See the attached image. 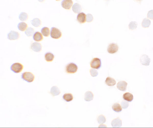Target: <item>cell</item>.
<instances>
[{"instance_id": "obj_1", "label": "cell", "mask_w": 153, "mask_h": 128, "mask_svg": "<svg viewBox=\"0 0 153 128\" xmlns=\"http://www.w3.org/2000/svg\"><path fill=\"white\" fill-rule=\"evenodd\" d=\"M50 35L52 38L58 39L62 36V33L57 28L52 27L51 29Z\"/></svg>"}, {"instance_id": "obj_2", "label": "cell", "mask_w": 153, "mask_h": 128, "mask_svg": "<svg viewBox=\"0 0 153 128\" xmlns=\"http://www.w3.org/2000/svg\"><path fill=\"white\" fill-rule=\"evenodd\" d=\"M21 77L22 79L28 83L33 82L35 79L33 74L29 72H25L23 73Z\"/></svg>"}, {"instance_id": "obj_3", "label": "cell", "mask_w": 153, "mask_h": 128, "mask_svg": "<svg viewBox=\"0 0 153 128\" xmlns=\"http://www.w3.org/2000/svg\"><path fill=\"white\" fill-rule=\"evenodd\" d=\"M78 67L77 65L73 63L68 64L66 66V71L68 73H74L77 71Z\"/></svg>"}, {"instance_id": "obj_4", "label": "cell", "mask_w": 153, "mask_h": 128, "mask_svg": "<svg viewBox=\"0 0 153 128\" xmlns=\"http://www.w3.org/2000/svg\"><path fill=\"white\" fill-rule=\"evenodd\" d=\"M90 66L92 68L98 69L101 66V60L97 58H94L91 62Z\"/></svg>"}, {"instance_id": "obj_5", "label": "cell", "mask_w": 153, "mask_h": 128, "mask_svg": "<svg viewBox=\"0 0 153 128\" xmlns=\"http://www.w3.org/2000/svg\"><path fill=\"white\" fill-rule=\"evenodd\" d=\"M23 68V66L21 64L16 63L13 64L11 66L10 69L14 72L18 73L22 71Z\"/></svg>"}, {"instance_id": "obj_6", "label": "cell", "mask_w": 153, "mask_h": 128, "mask_svg": "<svg viewBox=\"0 0 153 128\" xmlns=\"http://www.w3.org/2000/svg\"><path fill=\"white\" fill-rule=\"evenodd\" d=\"M119 47L117 44L112 43L109 45L107 51L109 53L113 54L116 53L118 50Z\"/></svg>"}, {"instance_id": "obj_7", "label": "cell", "mask_w": 153, "mask_h": 128, "mask_svg": "<svg viewBox=\"0 0 153 128\" xmlns=\"http://www.w3.org/2000/svg\"><path fill=\"white\" fill-rule=\"evenodd\" d=\"M19 37V33L16 31H11L7 34V38L9 40H15L18 39Z\"/></svg>"}, {"instance_id": "obj_8", "label": "cell", "mask_w": 153, "mask_h": 128, "mask_svg": "<svg viewBox=\"0 0 153 128\" xmlns=\"http://www.w3.org/2000/svg\"><path fill=\"white\" fill-rule=\"evenodd\" d=\"M140 62L143 65L148 66L150 65L151 59L148 56L144 55H142L141 57Z\"/></svg>"}, {"instance_id": "obj_9", "label": "cell", "mask_w": 153, "mask_h": 128, "mask_svg": "<svg viewBox=\"0 0 153 128\" xmlns=\"http://www.w3.org/2000/svg\"><path fill=\"white\" fill-rule=\"evenodd\" d=\"M73 4L71 0H63L61 3V5L64 8L69 10L71 8Z\"/></svg>"}, {"instance_id": "obj_10", "label": "cell", "mask_w": 153, "mask_h": 128, "mask_svg": "<svg viewBox=\"0 0 153 128\" xmlns=\"http://www.w3.org/2000/svg\"><path fill=\"white\" fill-rule=\"evenodd\" d=\"M128 84L124 81H121L119 82L117 85V88L122 91H126Z\"/></svg>"}, {"instance_id": "obj_11", "label": "cell", "mask_w": 153, "mask_h": 128, "mask_svg": "<svg viewBox=\"0 0 153 128\" xmlns=\"http://www.w3.org/2000/svg\"><path fill=\"white\" fill-rule=\"evenodd\" d=\"M31 48L34 51L38 52L41 50L42 46L40 43L37 42H35L32 43L31 46Z\"/></svg>"}, {"instance_id": "obj_12", "label": "cell", "mask_w": 153, "mask_h": 128, "mask_svg": "<svg viewBox=\"0 0 153 128\" xmlns=\"http://www.w3.org/2000/svg\"><path fill=\"white\" fill-rule=\"evenodd\" d=\"M122 121L119 118L114 119L111 123V125L113 128L120 127L122 126Z\"/></svg>"}, {"instance_id": "obj_13", "label": "cell", "mask_w": 153, "mask_h": 128, "mask_svg": "<svg viewBox=\"0 0 153 128\" xmlns=\"http://www.w3.org/2000/svg\"><path fill=\"white\" fill-rule=\"evenodd\" d=\"M86 15L84 13L79 14L77 17V20L80 23H85L86 21Z\"/></svg>"}, {"instance_id": "obj_14", "label": "cell", "mask_w": 153, "mask_h": 128, "mask_svg": "<svg viewBox=\"0 0 153 128\" xmlns=\"http://www.w3.org/2000/svg\"><path fill=\"white\" fill-rule=\"evenodd\" d=\"M106 85L109 86H112L115 85L116 82L115 80L110 77H107L105 81Z\"/></svg>"}, {"instance_id": "obj_15", "label": "cell", "mask_w": 153, "mask_h": 128, "mask_svg": "<svg viewBox=\"0 0 153 128\" xmlns=\"http://www.w3.org/2000/svg\"><path fill=\"white\" fill-rule=\"evenodd\" d=\"M33 39L34 40L36 41L40 42L43 40V37L40 32H37L34 35Z\"/></svg>"}, {"instance_id": "obj_16", "label": "cell", "mask_w": 153, "mask_h": 128, "mask_svg": "<svg viewBox=\"0 0 153 128\" xmlns=\"http://www.w3.org/2000/svg\"><path fill=\"white\" fill-rule=\"evenodd\" d=\"M50 92L53 96L58 95L60 93V90L56 86H53L51 88Z\"/></svg>"}, {"instance_id": "obj_17", "label": "cell", "mask_w": 153, "mask_h": 128, "mask_svg": "<svg viewBox=\"0 0 153 128\" xmlns=\"http://www.w3.org/2000/svg\"><path fill=\"white\" fill-rule=\"evenodd\" d=\"M123 99L129 102L132 101L134 99L133 96L132 94L129 93H125L123 95Z\"/></svg>"}, {"instance_id": "obj_18", "label": "cell", "mask_w": 153, "mask_h": 128, "mask_svg": "<svg viewBox=\"0 0 153 128\" xmlns=\"http://www.w3.org/2000/svg\"><path fill=\"white\" fill-rule=\"evenodd\" d=\"M72 10L74 12L76 13H79L82 10L81 6L78 3H75L73 6Z\"/></svg>"}, {"instance_id": "obj_19", "label": "cell", "mask_w": 153, "mask_h": 128, "mask_svg": "<svg viewBox=\"0 0 153 128\" xmlns=\"http://www.w3.org/2000/svg\"><path fill=\"white\" fill-rule=\"evenodd\" d=\"M94 98V95L92 92L87 91L85 94V100L87 101H90L93 100Z\"/></svg>"}, {"instance_id": "obj_20", "label": "cell", "mask_w": 153, "mask_h": 128, "mask_svg": "<svg viewBox=\"0 0 153 128\" xmlns=\"http://www.w3.org/2000/svg\"><path fill=\"white\" fill-rule=\"evenodd\" d=\"M54 57V56L53 54L50 52L47 53L45 55V59L48 62L52 61Z\"/></svg>"}, {"instance_id": "obj_21", "label": "cell", "mask_w": 153, "mask_h": 128, "mask_svg": "<svg viewBox=\"0 0 153 128\" xmlns=\"http://www.w3.org/2000/svg\"><path fill=\"white\" fill-rule=\"evenodd\" d=\"M63 98L64 100L67 102L72 101L73 99L72 95L71 93L65 94L63 95Z\"/></svg>"}, {"instance_id": "obj_22", "label": "cell", "mask_w": 153, "mask_h": 128, "mask_svg": "<svg viewBox=\"0 0 153 128\" xmlns=\"http://www.w3.org/2000/svg\"><path fill=\"white\" fill-rule=\"evenodd\" d=\"M112 108L113 110L116 112H120L122 109L120 105L118 103H115L113 105Z\"/></svg>"}, {"instance_id": "obj_23", "label": "cell", "mask_w": 153, "mask_h": 128, "mask_svg": "<svg viewBox=\"0 0 153 128\" xmlns=\"http://www.w3.org/2000/svg\"><path fill=\"white\" fill-rule=\"evenodd\" d=\"M32 25L35 27H39L41 24V21L40 19L38 18H34L31 21Z\"/></svg>"}, {"instance_id": "obj_24", "label": "cell", "mask_w": 153, "mask_h": 128, "mask_svg": "<svg viewBox=\"0 0 153 128\" xmlns=\"http://www.w3.org/2000/svg\"><path fill=\"white\" fill-rule=\"evenodd\" d=\"M27 26V25L25 22H21L19 23L18 25V29L21 31L25 30Z\"/></svg>"}, {"instance_id": "obj_25", "label": "cell", "mask_w": 153, "mask_h": 128, "mask_svg": "<svg viewBox=\"0 0 153 128\" xmlns=\"http://www.w3.org/2000/svg\"><path fill=\"white\" fill-rule=\"evenodd\" d=\"M41 32L44 36L48 37L50 34L49 29L47 27H44L41 29Z\"/></svg>"}, {"instance_id": "obj_26", "label": "cell", "mask_w": 153, "mask_h": 128, "mask_svg": "<svg viewBox=\"0 0 153 128\" xmlns=\"http://www.w3.org/2000/svg\"><path fill=\"white\" fill-rule=\"evenodd\" d=\"M151 24L150 20L147 18H145L142 22V25L144 28L149 27Z\"/></svg>"}, {"instance_id": "obj_27", "label": "cell", "mask_w": 153, "mask_h": 128, "mask_svg": "<svg viewBox=\"0 0 153 128\" xmlns=\"http://www.w3.org/2000/svg\"><path fill=\"white\" fill-rule=\"evenodd\" d=\"M34 32V28L31 27L28 28L25 31V34L28 36H31L33 35Z\"/></svg>"}, {"instance_id": "obj_28", "label": "cell", "mask_w": 153, "mask_h": 128, "mask_svg": "<svg viewBox=\"0 0 153 128\" xmlns=\"http://www.w3.org/2000/svg\"><path fill=\"white\" fill-rule=\"evenodd\" d=\"M27 14L24 12H21L19 14V18L22 21H24L27 20L28 18Z\"/></svg>"}, {"instance_id": "obj_29", "label": "cell", "mask_w": 153, "mask_h": 128, "mask_svg": "<svg viewBox=\"0 0 153 128\" xmlns=\"http://www.w3.org/2000/svg\"><path fill=\"white\" fill-rule=\"evenodd\" d=\"M137 23L136 21H132L130 22L129 27L130 29L134 30L136 28L137 26Z\"/></svg>"}, {"instance_id": "obj_30", "label": "cell", "mask_w": 153, "mask_h": 128, "mask_svg": "<svg viewBox=\"0 0 153 128\" xmlns=\"http://www.w3.org/2000/svg\"><path fill=\"white\" fill-rule=\"evenodd\" d=\"M97 122L99 124H102L106 122V119L105 117L103 115L99 116L97 119Z\"/></svg>"}, {"instance_id": "obj_31", "label": "cell", "mask_w": 153, "mask_h": 128, "mask_svg": "<svg viewBox=\"0 0 153 128\" xmlns=\"http://www.w3.org/2000/svg\"><path fill=\"white\" fill-rule=\"evenodd\" d=\"M90 72L91 76L93 77L97 76L98 74V71L95 69L90 70Z\"/></svg>"}, {"instance_id": "obj_32", "label": "cell", "mask_w": 153, "mask_h": 128, "mask_svg": "<svg viewBox=\"0 0 153 128\" xmlns=\"http://www.w3.org/2000/svg\"><path fill=\"white\" fill-rule=\"evenodd\" d=\"M86 21L88 22H90L93 21V16L91 14H88L86 16Z\"/></svg>"}, {"instance_id": "obj_33", "label": "cell", "mask_w": 153, "mask_h": 128, "mask_svg": "<svg viewBox=\"0 0 153 128\" xmlns=\"http://www.w3.org/2000/svg\"><path fill=\"white\" fill-rule=\"evenodd\" d=\"M121 105L122 108L126 109L129 106V103L127 101H123L121 103Z\"/></svg>"}, {"instance_id": "obj_34", "label": "cell", "mask_w": 153, "mask_h": 128, "mask_svg": "<svg viewBox=\"0 0 153 128\" xmlns=\"http://www.w3.org/2000/svg\"><path fill=\"white\" fill-rule=\"evenodd\" d=\"M148 17L149 18L153 19V10H151L149 12Z\"/></svg>"}]
</instances>
